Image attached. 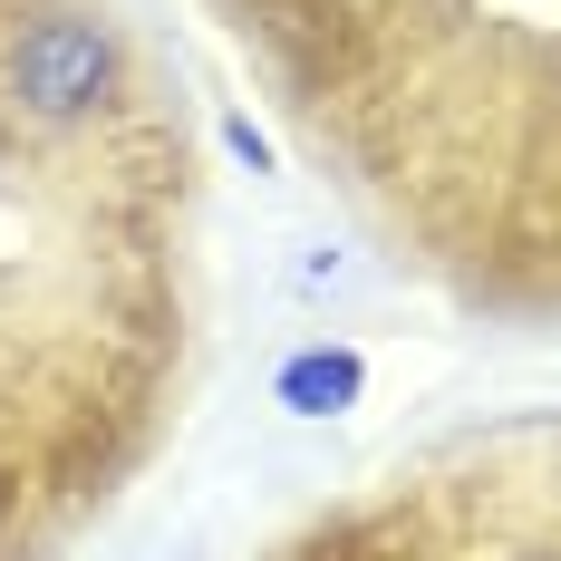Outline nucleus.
<instances>
[{
	"label": "nucleus",
	"mask_w": 561,
	"mask_h": 561,
	"mask_svg": "<svg viewBox=\"0 0 561 561\" xmlns=\"http://www.w3.org/2000/svg\"><path fill=\"white\" fill-rule=\"evenodd\" d=\"M107 88H116V30L107 20L49 10V20L20 30V49H10V98L39 116V126H68V116L107 107Z\"/></svg>",
	"instance_id": "1"
},
{
	"label": "nucleus",
	"mask_w": 561,
	"mask_h": 561,
	"mask_svg": "<svg viewBox=\"0 0 561 561\" xmlns=\"http://www.w3.org/2000/svg\"><path fill=\"white\" fill-rule=\"evenodd\" d=\"M358 388H368L358 348H300V358L272 378V397L290 407V416H348V407H358Z\"/></svg>",
	"instance_id": "2"
},
{
	"label": "nucleus",
	"mask_w": 561,
	"mask_h": 561,
	"mask_svg": "<svg viewBox=\"0 0 561 561\" xmlns=\"http://www.w3.org/2000/svg\"><path fill=\"white\" fill-rule=\"evenodd\" d=\"M224 146H232V156H242L252 174L272 165V146H262V126H252V116H224Z\"/></svg>",
	"instance_id": "3"
},
{
	"label": "nucleus",
	"mask_w": 561,
	"mask_h": 561,
	"mask_svg": "<svg viewBox=\"0 0 561 561\" xmlns=\"http://www.w3.org/2000/svg\"><path fill=\"white\" fill-rule=\"evenodd\" d=\"M513 561H542V552H513Z\"/></svg>",
	"instance_id": "4"
}]
</instances>
